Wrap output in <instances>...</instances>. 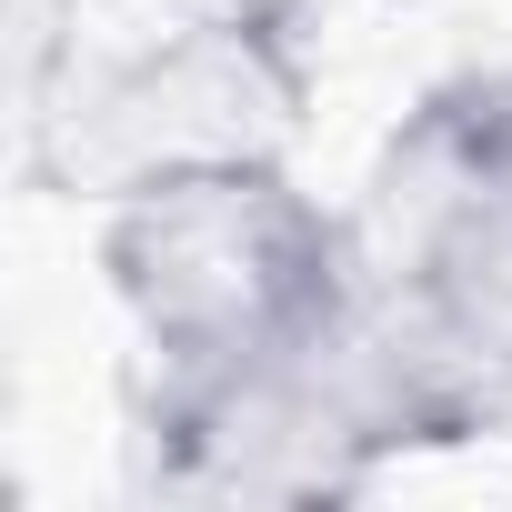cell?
I'll use <instances>...</instances> for the list:
<instances>
[{"instance_id": "obj_1", "label": "cell", "mask_w": 512, "mask_h": 512, "mask_svg": "<svg viewBox=\"0 0 512 512\" xmlns=\"http://www.w3.org/2000/svg\"><path fill=\"white\" fill-rule=\"evenodd\" d=\"M512 402L352 262V292L302 322L292 342L251 352L241 372L141 402V482L201 512H282V502H352L412 452H452L492 432Z\"/></svg>"}, {"instance_id": "obj_3", "label": "cell", "mask_w": 512, "mask_h": 512, "mask_svg": "<svg viewBox=\"0 0 512 512\" xmlns=\"http://www.w3.org/2000/svg\"><path fill=\"white\" fill-rule=\"evenodd\" d=\"M312 121L302 0H211L151 31L141 51L71 81V101H31V171L51 191H131L191 161H292Z\"/></svg>"}, {"instance_id": "obj_2", "label": "cell", "mask_w": 512, "mask_h": 512, "mask_svg": "<svg viewBox=\"0 0 512 512\" xmlns=\"http://www.w3.org/2000/svg\"><path fill=\"white\" fill-rule=\"evenodd\" d=\"M101 282L131 322V412L292 342L352 292V211L292 161H191L101 201Z\"/></svg>"}, {"instance_id": "obj_4", "label": "cell", "mask_w": 512, "mask_h": 512, "mask_svg": "<svg viewBox=\"0 0 512 512\" xmlns=\"http://www.w3.org/2000/svg\"><path fill=\"white\" fill-rule=\"evenodd\" d=\"M352 262L512 402V51L402 111L352 201Z\"/></svg>"}]
</instances>
